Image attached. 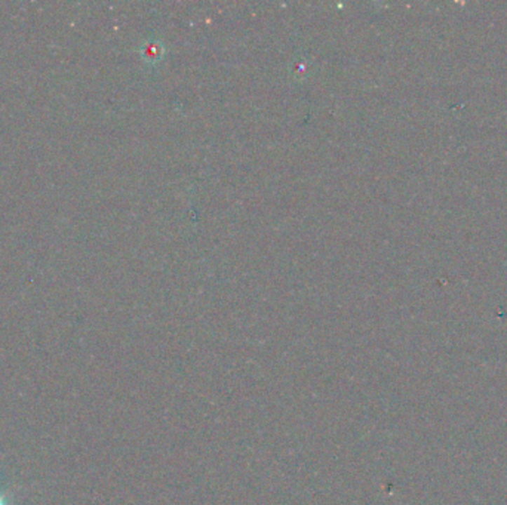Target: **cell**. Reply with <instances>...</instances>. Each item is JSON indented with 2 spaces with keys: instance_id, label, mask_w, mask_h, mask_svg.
<instances>
[{
  "instance_id": "1",
  "label": "cell",
  "mask_w": 507,
  "mask_h": 505,
  "mask_svg": "<svg viewBox=\"0 0 507 505\" xmlns=\"http://www.w3.org/2000/svg\"><path fill=\"white\" fill-rule=\"evenodd\" d=\"M161 46L158 42H149L144 48V53H146V58H153L156 57V54L161 53Z\"/></svg>"
},
{
  "instance_id": "2",
  "label": "cell",
  "mask_w": 507,
  "mask_h": 505,
  "mask_svg": "<svg viewBox=\"0 0 507 505\" xmlns=\"http://www.w3.org/2000/svg\"><path fill=\"white\" fill-rule=\"evenodd\" d=\"M0 505H2V502H0Z\"/></svg>"
}]
</instances>
